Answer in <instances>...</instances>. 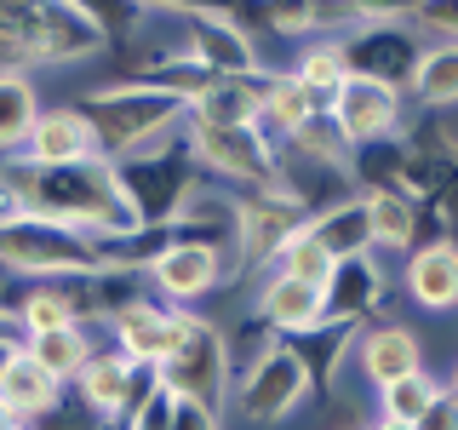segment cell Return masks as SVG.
<instances>
[{
    "mask_svg": "<svg viewBox=\"0 0 458 430\" xmlns=\"http://www.w3.org/2000/svg\"><path fill=\"white\" fill-rule=\"evenodd\" d=\"M75 109L86 115V126H92V138H98V161L114 167V161H132V155L155 150L161 138L178 133L190 98L161 86V81H121V86L92 92Z\"/></svg>",
    "mask_w": 458,
    "mask_h": 430,
    "instance_id": "cell-1",
    "label": "cell"
},
{
    "mask_svg": "<svg viewBox=\"0 0 458 430\" xmlns=\"http://www.w3.org/2000/svg\"><path fill=\"white\" fill-rule=\"evenodd\" d=\"M229 379H235V419L241 425H281V419H293V413L304 408L310 384H315L304 350H298L293 339H276V333L258 344L252 356H241Z\"/></svg>",
    "mask_w": 458,
    "mask_h": 430,
    "instance_id": "cell-2",
    "label": "cell"
},
{
    "mask_svg": "<svg viewBox=\"0 0 458 430\" xmlns=\"http://www.w3.org/2000/svg\"><path fill=\"white\" fill-rule=\"evenodd\" d=\"M155 391L166 401H200V408L224 413L229 396V339L207 315L178 310V339H172L166 362L155 367Z\"/></svg>",
    "mask_w": 458,
    "mask_h": 430,
    "instance_id": "cell-3",
    "label": "cell"
},
{
    "mask_svg": "<svg viewBox=\"0 0 458 430\" xmlns=\"http://www.w3.org/2000/svg\"><path fill=\"white\" fill-rule=\"evenodd\" d=\"M401 115H407V92H401V86H384V81H367V75H350L327 98V121L344 133V143H350L355 155L378 150V143H395Z\"/></svg>",
    "mask_w": 458,
    "mask_h": 430,
    "instance_id": "cell-4",
    "label": "cell"
},
{
    "mask_svg": "<svg viewBox=\"0 0 458 430\" xmlns=\"http://www.w3.org/2000/svg\"><path fill=\"white\" fill-rule=\"evenodd\" d=\"M149 396H155V373L132 367L121 350H92V362L75 379V408L92 425H114V419L126 425Z\"/></svg>",
    "mask_w": 458,
    "mask_h": 430,
    "instance_id": "cell-5",
    "label": "cell"
},
{
    "mask_svg": "<svg viewBox=\"0 0 458 430\" xmlns=\"http://www.w3.org/2000/svg\"><path fill=\"white\" fill-rule=\"evenodd\" d=\"M338 52H344V69H350V75H367V81H384V86H407L424 40H419V29L407 35L401 23H378V18H367V12H355V29L338 35Z\"/></svg>",
    "mask_w": 458,
    "mask_h": 430,
    "instance_id": "cell-6",
    "label": "cell"
},
{
    "mask_svg": "<svg viewBox=\"0 0 458 430\" xmlns=\"http://www.w3.org/2000/svg\"><path fill=\"white\" fill-rule=\"evenodd\" d=\"M143 276L155 287V305L166 310H183L195 298H207L212 287L224 281V258L207 247V241H183V236H166L161 247L143 258Z\"/></svg>",
    "mask_w": 458,
    "mask_h": 430,
    "instance_id": "cell-7",
    "label": "cell"
},
{
    "mask_svg": "<svg viewBox=\"0 0 458 430\" xmlns=\"http://www.w3.org/2000/svg\"><path fill=\"white\" fill-rule=\"evenodd\" d=\"M18 167L29 172H57V167H81V161H98V138L92 126H86V115L75 104H40L35 126H29L23 150L12 155Z\"/></svg>",
    "mask_w": 458,
    "mask_h": 430,
    "instance_id": "cell-8",
    "label": "cell"
},
{
    "mask_svg": "<svg viewBox=\"0 0 458 430\" xmlns=\"http://www.w3.org/2000/svg\"><path fill=\"white\" fill-rule=\"evenodd\" d=\"M190 155L200 172H218V178H235V184H252L258 195L276 184V150L252 133H195L190 126Z\"/></svg>",
    "mask_w": 458,
    "mask_h": 430,
    "instance_id": "cell-9",
    "label": "cell"
},
{
    "mask_svg": "<svg viewBox=\"0 0 458 430\" xmlns=\"http://www.w3.org/2000/svg\"><path fill=\"white\" fill-rule=\"evenodd\" d=\"M109 333H114L109 350H121L132 367L155 373L166 362L172 339H178V310H166V305H155V298L138 293V298H126V305L109 315Z\"/></svg>",
    "mask_w": 458,
    "mask_h": 430,
    "instance_id": "cell-10",
    "label": "cell"
},
{
    "mask_svg": "<svg viewBox=\"0 0 458 430\" xmlns=\"http://www.w3.org/2000/svg\"><path fill=\"white\" fill-rule=\"evenodd\" d=\"M350 356H355V367H361V379L372 384V391H384V384H395V379L424 373V339L412 333V327H401V322L355 327Z\"/></svg>",
    "mask_w": 458,
    "mask_h": 430,
    "instance_id": "cell-11",
    "label": "cell"
},
{
    "mask_svg": "<svg viewBox=\"0 0 458 430\" xmlns=\"http://www.w3.org/2000/svg\"><path fill=\"white\" fill-rule=\"evenodd\" d=\"M384 305V270L378 258H344L333 264V276L321 287V327H344V333H355L361 327V315H372ZM315 327V333H321Z\"/></svg>",
    "mask_w": 458,
    "mask_h": 430,
    "instance_id": "cell-12",
    "label": "cell"
},
{
    "mask_svg": "<svg viewBox=\"0 0 458 430\" xmlns=\"http://www.w3.org/2000/svg\"><path fill=\"white\" fill-rule=\"evenodd\" d=\"M92 52H104V18L69 0L40 6V64L64 69V64H86Z\"/></svg>",
    "mask_w": 458,
    "mask_h": 430,
    "instance_id": "cell-13",
    "label": "cell"
},
{
    "mask_svg": "<svg viewBox=\"0 0 458 430\" xmlns=\"http://www.w3.org/2000/svg\"><path fill=\"white\" fill-rule=\"evenodd\" d=\"M401 287H407V298L424 315H453V305H458V247L447 236L412 247L407 270H401Z\"/></svg>",
    "mask_w": 458,
    "mask_h": 430,
    "instance_id": "cell-14",
    "label": "cell"
},
{
    "mask_svg": "<svg viewBox=\"0 0 458 430\" xmlns=\"http://www.w3.org/2000/svg\"><path fill=\"white\" fill-rule=\"evenodd\" d=\"M321 115V104L298 86L293 75H269V81H258V115H252V133L269 143V150H286L304 126Z\"/></svg>",
    "mask_w": 458,
    "mask_h": 430,
    "instance_id": "cell-15",
    "label": "cell"
},
{
    "mask_svg": "<svg viewBox=\"0 0 458 430\" xmlns=\"http://www.w3.org/2000/svg\"><path fill=\"white\" fill-rule=\"evenodd\" d=\"M252 115H258V81H247V75H212L190 98L183 121H190L195 133H247Z\"/></svg>",
    "mask_w": 458,
    "mask_h": 430,
    "instance_id": "cell-16",
    "label": "cell"
},
{
    "mask_svg": "<svg viewBox=\"0 0 458 430\" xmlns=\"http://www.w3.org/2000/svg\"><path fill=\"white\" fill-rule=\"evenodd\" d=\"M252 310H258V327H269L281 339H304L321 327V287H304L293 276H264Z\"/></svg>",
    "mask_w": 458,
    "mask_h": 430,
    "instance_id": "cell-17",
    "label": "cell"
},
{
    "mask_svg": "<svg viewBox=\"0 0 458 430\" xmlns=\"http://www.w3.org/2000/svg\"><path fill=\"white\" fill-rule=\"evenodd\" d=\"M0 408H6L18 425H40V419H52V413L64 408V384L47 379L18 344V350L6 356V367H0Z\"/></svg>",
    "mask_w": 458,
    "mask_h": 430,
    "instance_id": "cell-18",
    "label": "cell"
},
{
    "mask_svg": "<svg viewBox=\"0 0 458 430\" xmlns=\"http://www.w3.org/2000/svg\"><path fill=\"white\" fill-rule=\"evenodd\" d=\"M310 241L321 247L333 264H344V258H367L372 253V229H367V207L361 195H344V201H327V207H315L310 219Z\"/></svg>",
    "mask_w": 458,
    "mask_h": 430,
    "instance_id": "cell-19",
    "label": "cell"
},
{
    "mask_svg": "<svg viewBox=\"0 0 458 430\" xmlns=\"http://www.w3.org/2000/svg\"><path fill=\"white\" fill-rule=\"evenodd\" d=\"M367 207V229H372V247L384 253H412V241H419V195L407 190H390V184H372L361 195Z\"/></svg>",
    "mask_w": 458,
    "mask_h": 430,
    "instance_id": "cell-20",
    "label": "cell"
},
{
    "mask_svg": "<svg viewBox=\"0 0 458 430\" xmlns=\"http://www.w3.org/2000/svg\"><path fill=\"white\" fill-rule=\"evenodd\" d=\"M18 344H23L29 362L47 373V379H57V384H75L81 367L92 362V350H98V339H92V327H86V322L52 327V333H35V339H18Z\"/></svg>",
    "mask_w": 458,
    "mask_h": 430,
    "instance_id": "cell-21",
    "label": "cell"
},
{
    "mask_svg": "<svg viewBox=\"0 0 458 430\" xmlns=\"http://www.w3.org/2000/svg\"><path fill=\"white\" fill-rule=\"evenodd\" d=\"M401 92H412V104H424V109L458 104V47H453V40H429Z\"/></svg>",
    "mask_w": 458,
    "mask_h": 430,
    "instance_id": "cell-22",
    "label": "cell"
},
{
    "mask_svg": "<svg viewBox=\"0 0 458 430\" xmlns=\"http://www.w3.org/2000/svg\"><path fill=\"white\" fill-rule=\"evenodd\" d=\"M40 64V6H0V75H35Z\"/></svg>",
    "mask_w": 458,
    "mask_h": 430,
    "instance_id": "cell-23",
    "label": "cell"
},
{
    "mask_svg": "<svg viewBox=\"0 0 458 430\" xmlns=\"http://www.w3.org/2000/svg\"><path fill=\"white\" fill-rule=\"evenodd\" d=\"M35 115H40L35 81L0 75V161H12V155L23 150V138H29V126H35Z\"/></svg>",
    "mask_w": 458,
    "mask_h": 430,
    "instance_id": "cell-24",
    "label": "cell"
},
{
    "mask_svg": "<svg viewBox=\"0 0 458 430\" xmlns=\"http://www.w3.org/2000/svg\"><path fill=\"white\" fill-rule=\"evenodd\" d=\"M286 75H293V81H298V86H304V92L315 98V104L327 109V98H333L338 86L350 81V69H344V52H338V40H321V35H315L310 47L298 52V64L286 69Z\"/></svg>",
    "mask_w": 458,
    "mask_h": 430,
    "instance_id": "cell-25",
    "label": "cell"
},
{
    "mask_svg": "<svg viewBox=\"0 0 458 430\" xmlns=\"http://www.w3.org/2000/svg\"><path fill=\"white\" fill-rule=\"evenodd\" d=\"M441 391H447V384L424 367V373H412V379L384 384V391H378V413H384V419H401V425H419L424 413H429V401H436Z\"/></svg>",
    "mask_w": 458,
    "mask_h": 430,
    "instance_id": "cell-26",
    "label": "cell"
},
{
    "mask_svg": "<svg viewBox=\"0 0 458 430\" xmlns=\"http://www.w3.org/2000/svg\"><path fill=\"white\" fill-rule=\"evenodd\" d=\"M269 276H293V281H304V287H327V276H333V258L310 241V229H298V236L286 241L276 258H269Z\"/></svg>",
    "mask_w": 458,
    "mask_h": 430,
    "instance_id": "cell-27",
    "label": "cell"
},
{
    "mask_svg": "<svg viewBox=\"0 0 458 430\" xmlns=\"http://www.w3.org/2000/svg\"><path fill=\"white\" fill-rule=\"evenodd\" d=\"M166 430H224V413L200 408V401H172Z\"/></svg>",
    "mask_w": 458,
    "mask_h": 430,
    "instance_id": "cell-28",
    "label": "cell"
},
{
    "mask_svg": "<svg viewBox=\"0 0 458 430\" xmlns=\"http://www.w3.org/2000/svg\"><path fill=\"white\" fill-rule=\"evenodd\" d=\"M412 430H458V401H453V391H441L436 401H429V413Z\"/></svg>",
    "mask_w": 458,
    "mask_h": 430,
    "instance_id": "cell-29",
    "label": "cell"
},
{
    "mask_svg": "<svg viewBox=\"0 0 458 430\" xmlns=\"http://www.w3.org/2000/svg\"><path fill=\"white\" fill-rule=\"evenodd\" d=\"M12 350H18V339H12V333H0V367H6V356Z\"/></svg>",
    "mask_w": 458,
    "mask_h": 430,
    "instance_id": "cell-30",
    "label": "cell"
},
{
    "mask_svg": "<svg viewBox=\"0 0 458 430\" xmlns=\"http://www.w3.org/2000/svg\"><path fill=\"white\" fill-rule=\"evenodd\" d=\"M372 430H412V425H401V419H384V413H378V419H372Z\"/></svg>",
    "mask_w": 458,
    "mask_h": 430,
    "instance_id": "cell-31",
    "label": "cell"
},
{
    "mask_svg": "<svg viewBox=\"0 0 458 430\" xmlns=\"http://www.w3.org/2000/svg\"><path fill=\"white\" fill-rule=\"evenodd\" d=\"M0 430H18V419H12V413H6V408H0Z\"/></svg>",
    "mask_w": 458,
    "mask_h": 430,
    "instance_id": "cell-32",
    "label": "cell"
},
{
    "mask_svg": "<svg viewBox=\"0 0 458 430\" xmlns=\"http://www.w3.org/2000/svg\"><path fill=\"white\" fill-rule=\"evenodd\" d=\"M18 430H35V425H18Z\"/></svg>",
    "mask_w": 458,
    "mask_h": 430,
    "instance_id": "cell-33",
    "label": "cell"
}]
</instances>
